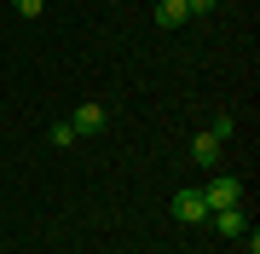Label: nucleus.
<instances>
[{
    "mask_svg": "<svg viewBox=\"0 0 260 254\" xmlns=\"http://www.w3.org/2000/svg\"><path fill=\"white\" fill-rule=\"evenodd\" d=\"M203 202H208V214H220V208H237V202H243V179H237V173L208 179V185H203Z\"/></svg>",
    "mask_w": 260,
    "mask_h": 254,
    "instance_id": "obj_1",
    "label": "nucleus"
},
{
    "mask_svg": "<svg viewBox=\"0 0 260 254\" xmlns=\"http://www.w3.org/2000/svg\"><path fill=\"white\" fill-rule=\"evenodd\" d=\"M174 220H185V226H203V220H208L203 185H185V191H174Z\"/></svg>",
    "mask_w": 260,
    "mask_h": 254,
    "instance_id": "obj_2",
    "label": "nucleus"
},
{
    "mask_svg": "<svg viewBox=\"0 0 260 254\" xmlns=\"http://www.w3.org/2000/svg\"><path fill=\"white\" fill-rule=\"evenodd\" d=\"M70 127H75V139H87V133H104V127H110V110L93 98V104H81V110L70 116Z\"/></svg>",
    "mask_w": 260,
    "mask_h": 254,
    "instance_id": "obj_3",
    "label": "nucleus"
},
{
    "mask_svg": "<svg viewBox=\"0 0 260 254\" xmlns=\"http://www.w3.org/2000/svg\"><path fill=\"white\" fill-rule=\"evenodd\" d=\"M208 226L220 231V237H243V231H249V214H243V202H237V208H220V214H208Z\"/></svg>",
    "mask_w": 260,
    "mask_h": 254,
    "instance_id": "obj_4",
    "label": "nucleus"
},
{
    "mask_svg": "<svg viewBox=\"0 0 260 254\" xmlns=\"http://www.w3.org/2000/svg\"><path fill=\"white\" fill-rule=\"evenodd\" d=\"M220 151H225V144L214 139L208 127H203V133H197V139H191V156H197V168H214V162H220Z\"/></svg>",
    "mask_w": 260,
    "mask_h": 254,
    "instance_id": "obj_5",
    "label": "nucleus"
},
{
    "mask_svg": "<svg viewBox=\"0 0 260 254\" xmlns=\"http://www.w3.org/2000/svg\"><path fill=\"white\" fill-rule=\"evenodd\" d=\"M185 18H191V12H185V0H156V23H162V29H179Z\"/></svg>",
    "mask_w": 260,
    "mask_h": 254,
    "instance_id": "obj_6",
    "label": "nucleus"
},
{
    "mask_svg": "<svg viewBox=\"0 0 260 254\" xmlns=\"http://www.w3.org/2000/svg\"><path fill=\"white\" fill-rule=\"evenodd\" d=\"M47 139H52V144H58V151H70V144H75V127H70V122H58V127H52V133H47Z\"/></svg>",
    "mask_w": 260,
    "mask_h": 254,
    "instance_id": "obj_7",
    "label": "nucleus"
},
{
    "mask_svg": "<svg viewBox=\"0 0 260 254\" xmlns=\"http://www.w3.org/2000/svg\"><path fill=\"white\" fill-rule=\"evenodd\" d=\"M208 133H214V139L225 144V139H232V133H237V122H232V116H214V127H208Z\"/></svg>",
    "mask_w": 260,
    "mask_h": 254,
    "instance_id": "obj_8",
    "label": "nucleus"
},
{
    "mask_svg": "<svg viewBox=\"0 0 260 254\" xmlns=\"http://www.w3.org/2000/svg\"><path fill=\"white\" fill-rule=\"evenodd\" d=\"M12 6H18V18H41V12H47V0H12Z\"/></svg>",
    "mask_w": 260,
    "mask_h": 254,
    "instance_id": "obj_9",
    "label": "nucleus"
},
{
    "mask_svg": "<svg viewBox=\"0 0 260 254\" xmlns=\"http://www.w3.org/2000/svg\"><path fill=\"white\" fill-rule=\"evenodd\" d=\"M214 6H220V0H185V12H191V18H208Z\"/></svg>",
    "mask_w": 260,
    "mask_h": 254,
    "instance_id": "obj_10",
    "label": "nucleus"
}]
</instances>
